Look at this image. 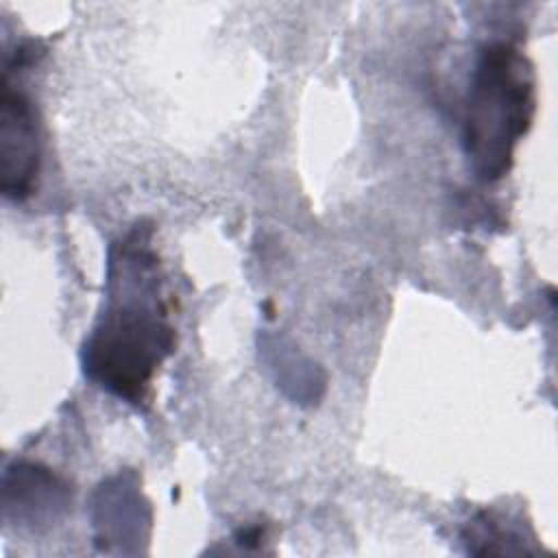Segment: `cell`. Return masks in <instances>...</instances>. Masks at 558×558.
Segmentation results:
<instances>
[{
    "label": "cell",
    "mask_w": 558,
    "mask_h": 558,
    "mask_svg": "<svg viewBox=\"0 0 558 558\" xmlns=\"http://www.w3.org/2000/svg\"><path fill=\"white\" fill-rule=\"evenodd\" d=\"M172 349L159 264L135 229L111 248L107 307L83 349L85 375L111 395L140 403Z\"/></svg>",
    "instance_id": "6da1fadb"
},
{
    "label": "cell",
    "mask_w": 558,
    "mask_h": 558,
    "mask_svg": "<svg viewBox=\"0 0 558 558\" xmlns=\"http://www.w3.org/2000/svg\"><path fill=\"white\" fill-rule=\"evenodd\" d=\"M0 161L2 194L11 201L31 196L39 172L37 122L28 96L9 81H2L0 98Z\"/></svg>",
    "instance_id": "3957f363"
},
{
    "label": "cell",
    "mask_w": 558,
    "mask_h": 558,
    "mask_svg": "<svg viewBox=\"0 0 558 558\" xmlns=\"http://www.w3.org/2000/svg\"><path fill=\"white\" fill-rule=\"evenodd\" d=\"M536 109V78L527 57L510 41L484 44L471 74L462 144L480 181L501 179Z\"/></svg>",
    "instance_id": "7a4b0ae2"
},
{
    "label": "cell",
    "mask_w": 558,
    "mask_h": 558,
    "mask_svg": "<svg viewBox=\"0 0 558 558\" xmlns=\"http://www.w3.org/2000/svg\"><path fill=\"white\" fill-rule=\"evenodd\" d=\"M469 551L473 554H521L525 547L517 545L519 536L501 525V521L490 514H480L464 534Z\"/></svg>",
    "instance_id": "5b68a950"
},
{
    "label": "cell",
    "mask_w": 558,
    "mask_h": 558,
    "mask_svg": "<svg viewBox=\"0 0 558 558\" xmlns=\"http://www.w3.org/2000/svg\"><path fill=\"white\" fill-rule=\"evenodd\" d=\"M68 499V484L44 466L17 464L4 477L7 514L15 510L17 521L41 523L54 519L65 510Z\"/></svg>",
    "instance_id": "277c9868"
}]
</instances>
